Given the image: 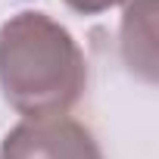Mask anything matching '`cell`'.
<instances>
[{
	"label": "cell",
	"instance_id": "2",
	"mask_svg": "<svg viewBox=\"0 0 159 159\" xmlns=\"http://www.w3.org/2000/svg\"><path fill=\"white\" fill-rule=\"evenodd\" d=\"M0 159H103L91 128L69 116L22 119L0 143Z\"/></svg>",
	"mask_w": 159,
	"mask_h": 159
},
{
	"label": "cell",
	"instance_id": "1",
	"mask_svg": "<svg viewBox=\"0 0 159 159\" xmlns=\"http://www.w3.org/2000/svg\"><path fill=\"white\" fill-rule=\"evenodd\" d=\"M84 88L88 59L53 16L22 10L0 25V91L19 116H66Z\"/></svg>",
	"mask_w": 159,
	"mask_h": 159
},
{
	"label": "cell",
	"instance_id": "4",
	"mask_svg": "<svg viewBox=\"0 0 159 159\" xmlns=\"http://www.w3.org/2000/svg\"><path fill=\"white\" fill-rule=\"evenodd\" d=\"M62 3L75 13H81V16H97V13H106L119 3H128V0H62Z\"/></svg>",
	"mask_w": 159,
	"mask_h": 159
},
{
	"label": "cell",
	"instance_id": "3",
	"mask_svg": "<svg viewBox=\"0 0 159 159\" xmlns=\"http://www.w3.org/2000/svg\"><path fill=\"white\" fill-rule=\"evenodd\" d=\"M122 56L134 75L156 81V0H128L122 19Z\"/></svg>",
	"mask_w": 159,
	"mask_h": 159
}]
</instances>
